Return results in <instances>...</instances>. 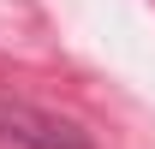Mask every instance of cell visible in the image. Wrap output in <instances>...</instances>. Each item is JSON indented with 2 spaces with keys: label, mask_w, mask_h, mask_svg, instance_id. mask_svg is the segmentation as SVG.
Masks as SVG:
<instances>
[{
  "label": "cell",
  "mask_w": 155,
  "mask_h": 149,
  "mask_svg": "<svg viewBox=\"0 0 155 149\" xmlns=\"http://www.w3.org/2000/svg\"><path fill=\"white\" fill-rule=\"evenodd\" d=\"M0 137L18 149H96L72 119H60L36 101H18V95H0Z\"/></svg>",
  "instance_id": "obj_1"
}]
</instances>
